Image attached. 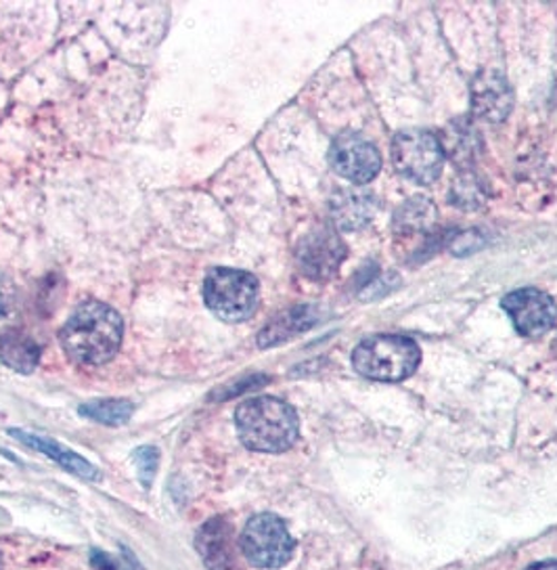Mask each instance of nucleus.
<instances>
[{
    "label": "nucleus",
    "instance_id": "nucleus-1",
    "mask_svg": "<svg viewBox=\"0 0 557 570\" xmlns=\"http://www.w3.org/2000/svg\"><path fill=\"white\" fill-rule=\"evenodd\" d=\"M125 336L122 317L108 304H80L59 332L66 355L80 365H103L118 355Z\"/></svg>",
    "mask_w": 557,
    "mask_h": 570
},
{
    "label": "nucleus",
    "instance_id": "nucleus-2",
    "mask_svg": "<svg viewBox=\"0 0 557 570\" xmlns=\"http://www.w3.org/2000/svg\"><path fill=\"white\" fill-rule=\"evenodd\" d=\"M241 443L260 453H284L298 441L300 422L291 405L275 396L241 403L235 413Z\"/></svg>",
    "mask_w": 557,
    "mask_h": 570
},
{
    "label": "nucleus",
    "instance_id": "nucleus-3",
    "mask_svg": "<svg viewBox=\"0 0 557 570\" xmlns=\"http://www.w3.org/2000/svg\"><path fill=\"white\" fill-rule=\"evenodd\" d=\"M421 351L407 336L379 334L360 342L352 351V365L360 375L376 382H402L419 367Z\"/></svg>",
    "mask_w": 557,
    "mask_h": 570
},
{
    "label": "nucleus",
    "instance_id": "nucleus-4",
    "mask_svg": "<svg viewBox=\"0 0 557 570\" xmlns=\"http://www.w3.org/2000/svg\"><path fill=\"white\" fill-rule=\"evenodd\" d=\"M203 301L225 323H241L256 313L260 285L252 273L239 268H212L203 282Z\"/></svg>",
    "mask_w": 557,
    "mask_h": 570
},
{
    "label": "nucleus",
    "instance_id": "nucleus-5",
    "mask_svg": "<svg viewBox=\"0 0 557 570\" xmlns=\"http://www.w3.org/2000/svg\"><path fill=\"white\" fill-rule=\"evenodd\" d=\"M392 164L398 175L419 185H430L438 180L445 164L440 139L421 128L400 130L392 139Z\"/></svg>",
    "mask_w": 557,
    "mask_h": 570
},
{
    "label": "nucleus",
    "instance_id": "nucleus-6",
    "mask_svg": "<svg viewBox=\"0 0 557 570\" xmlns=\"http://www.w3.org/2000/svg\"><path fill=\"white\" fill-rule=\"evenodd\" d=\"M294 539L286 522L275 514L253 517L241 533V552L258 569H279L294 553Z\"/></svg>",
    "mask_w": 557,
    "mask_h": 570
},
{
    "label": "nucleus",
    "instance_id": "nucleus-7",
    "mask_svg": "<svg viewBox=\"0 0 557 570\" xmlns=\"http://www.w3.org/2000/svg\"><path fill=\"white\" fill-rule=\"evenodd\" d=\"M505 313L514 321L516 332L524 338H540L557 323V304L547 292L537 287L514 289L501 301Z\"/></svg>",
    "mask_w": 557,
    "mask_h": 570
},
{
    "label": "nucleus",
    "instance_id": "nucleus-8",
    "mask_svg": "<svg viewBox=\"0 0 557 570\" xmlns=\"http://www.w3.org/2000/svg\"><path fill=\"white\" fill-rule=\"evenodd\" d=\"M346 258V246L340 235L331 227H315L306 233L296 248L298 267L308 279L327 282L331 279Z\"/></svg>",
    "mask_w": 557,
    "mask_h": 570
},
{
    "label": "nucleus",
    "instance_id": "nucleus-9",
    "mask_svg": "<svg viewBox=\"0 0 557 570\" xmlns=\"http://www.w3.org/2000/svg\"><path fill=\"white\" fill-rule=\"evenodd\" d=\"M331 168L355 185H367L378 177L381 156L378 147L359 135H342L329 149Z\"/></svg>",
    "mask_w": 557,
    "mask_h": 570
},
{
    "label": "nucleus",
    "instance_id": "nucleus-10",
    "mask_svg": "<svg viewBox=\"0 0 557 570\" xmlns=\"http://www.w3.org/2000/svg\"><path fill=\"white\" fill-rule=\"evenodd\" d=\"M514 109V90L499 70H485L471 82V111L476 118L499 125Z\"/></svg>",
    "mask_w": 557,
    "mask_h": 570
},
{
    "label": "nucleus",
    "instance_id": "nucleus-11",
    "mask_svg": "<svg viewBox=\"0 0 557 570\" xmlns=\"http://www.w3.org/2000/svg\"><path fill=\"white\" fill-rule=\"evenodd\" d=\"M199 556L208 570H237L233 531L225 518H212L199 529Z\"/></svg>",
    "mask_w": 557,
    "mask_h": 570
},
{
    "label": "nucleus",
    "instance_id": "nucleus-12",
    "mask_svg": "<svg viewBox=\"0 0 557 570\" xmlns=\"http://www.w3.org/2000/svg\"><path fill=\"white\" fill-rule=\"evenodd\" d=\"M319 320H321L319 308H315L310 304L288 308L281 315H277L275 320H270L269 325L258 334V346L260 348L279 346L288 340L296 338L298 334H302L306 330L315 327Z\"/></svg>",
    "mask_w": 557,
    "mask_h": 570
},
{
    "label": "nucleus",
    "instance_id": "nucleus-13",
    "mask_svg": "<svg viewBox=\"0 0 557 570\" xmlns=\"http://www.w3.org/2000/svg\"><path fill=\"white\" fill-rule=\"evenodd\" d=\"M9 434L16 436L19 443H23V445L30 446V449H34V451H40V453H44L47 458H51V460L59 463L61 468H66L68 472H72V474L84 479V481H99V479H101L99 470H97L89 460H84L82 455H78L76 451L68 449V446L54 443L53 439H44V436L30 434V432H23V430H16V428H11Z\"/></svg>",
    "mask_w": 557,
    "mask_h": 570
},
{
    "label": "nucleus",
    "instance_id": "nucleus-14",
    "mask_svg": "<svg viewBox=\"0 0 557 570\" xmlns=\"http://www.w3.org/2000/svg\"><path fill=\"white\" fill-rule=\"evenodd\" d=\"M331 216L336 227L344 232H357L376 216V197L362 189H346L331 199Z\"/></svg>",
    "mask_w": 557,
    "mask_h": 570
},
{
    "label": "nucleus",
    "instance_id": "nucleus-15",
    "mask_svg": "<svg viewBox=\"0 0 557 570\" xmlns=\"http://www.w3.org/2000/svg\"><path fill=\"white\" fill-rule=\"evenodd\" d=\"M0 361L19 374H32L40 361V346L30 334L11 327L0 334Z\"/></svg>",
    "mask_w": 557,
    "mask_h": 570
},
{
    "label": "nucleus",
    "instance_id": "nucleus-16",
    "mask_svg": "<svg viewBox=\"0 0 557 570\" xmlns=\"http://www.w3.org/2000/svg\"><path fill=\"white\" fill-rule=\"evenodd\" d=\"M440 145L450 160L466 168L469 164H474L480 151V135L469 120L459 118L447 126L445 135L440 137Z\"/></svg>",
    "mask_w": 557,
    "mask_h": 570
},
{
    "label": "nucleus",
    "instance_id": "nucleus-17",
    "mask_svg": "<svg viewBox=\"0 0 557 570\" xmlns=\"http://www.w3.org/2000/svg\"><path fill=\"white\" fill-rule=\"evenodd\" d=\"M78 413L90 422L103 424V426H122L135 413V405L127 399H101L84 403Z\"/></svg>",
    "mask_w": 557,
    "mask_h": 570
},
{
    "label": "nucleus",
    "instance_id": "nucleus-18",
    "mask_svg": "<svg viewBox=\"0 0 557 570\" xmlns=\"http://www.w3.org/2000/svg\"><path fill=\"white\" fill-rule=\"evenodd\" d=\"M436 220V210L431 206L430 199L424 197H414L407 202L395 218V229L398 235H414V233H426Z\"/></svg>",
    "mask_w": 557,
    "mask_h": 570
},
{
    "label": "nucleus",
    "instance_id": "nucleus-19",
    "mask_svg": "<svg viewBox=\"0 0 557 570\" xmlns=\"http://www.w3.org/2000/svg\"><path fill=\"white\" fill-rule=\"evenodd\" d=\"M132 462L137 465L139 481L145 489H149L158 474V468H160V451L151 445L139 446L132 453Z\"/></svg>",
    "mask_w": 557,
    "mask_h": 570
},
{
    "label": "nucleus",
    "instance_id": "nucleus-20",
    "mask_svg": "<svg viewBox=\"0 0 557 570\" xmlns=\"http://www.w3.org/2000/svg\"><path fill=\"white\" fill-rule=\"evenodd\" d=\"M18 287L9 277L0 275V327L13 323V320L18 317Z\"/></svg>",
    "mask_w": 557,
    "mask_h": 570
},
{
    "label": "nucleus",
    "instance_id": "nucleus-21",
    "mask_svg": "<svg viewBox=\"0 0 557 570\" xmlns=\"http://www.w3.org/2000/svg\"><path fill=\"white\" fill-rule=\"evenodd\" d=\"M265 382H269V377H265V375H250V377H243L241 382H237V384L229 386V389H220V391L215 392L212 399H215V401H227V399L237 396V394H241V392L258 389V386L265 384Z\"/></svg>",
    "mask_w": 557,
    "mask_h": 570
},
{
    "label": "nucleus",
    "instance_id": "nucleus-22",
    "mask_svg": "<svg viewBox=\"0 0 557 570\" xmlns=\"http://www.w3.org/2000/svg\"><path fill=\"white\" fill-rule=\"evenodd\" d=\"M476 242H480L478 233H464L461 237H457V239H455V246H452V249H455V254H459V256H466V254H471L474 249L480 248V244H476Z\"/></svg>",
    "mask_w": 557,
    "mask_h": 570
},
{
    "label": "nucleus",
    "instance_id": "nucleus-23",
    "mask_svg": "<svg viewBox=\"0 0 557 570\" xmlns=\"http://www.w3.org/2000/svg\"><path fill=\"white\" fill-rule=\"evenodd\" d=\"M528 570H557V560H551V562H543V564H535V567H530Z\"/></svg>",
    "mask_w": 557,
    "mask_h": 570
},
{
    "label": "nucleus",
    "instance_id": "nucleus-24",
    "mask_svg": "<svg viewBox=\"0 0 557 570\" xmlns=\"http://www.w3.org/2000/svg\"><path fill=\"white\" fill-rule=\"evenodd\" d=\"M0 570H2V560H0Z\"/></svg>",
    "mask_w": 557,
    "mask_h": 570
}]
</instances>
